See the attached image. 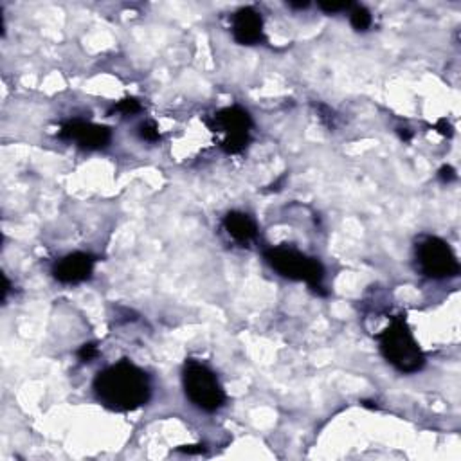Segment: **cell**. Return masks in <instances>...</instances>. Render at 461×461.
<instances>
[{
	"label": "cell",
	"instance_id": "obj_18",
	"mask_svg": "<svg viewBox=\"0 0 461 461\" xmlns=\"http://www.w3.org/2000/svg\"><path fill=\"white\" fill-rule=\"evenodd\" d=\"M436 128H438V130L441 132V134H445V136H451V134H453V128H451V125L447 123V121H445V119H441V121H438V125H436Z\"/></svg>",
	"mask_w": 461,
	"mask_h": 461
},
{
	"label": "cell",
	"instance_id": "obj_14",
	"mask_svg": "<svg viewBox=\"0 0 461 461\" xmlns=\"http://www.w3.org/2000/svg\"><path fill=\"white\" fill-rule=\"evenodd\" d=\"M98 355H99V350L96 343H87L78 350V357H80V360H83V362H92Z\"/></svg>",
	"mask_w": 461,
	"mask_h": 461
},
{
	"label": "cell",
	"instance_id": "obj_5",
	"mask_svg": "<svg viewBox=\"0 0 461 461\" xmlns=\"http://www.w3.org/2000/svg\"><path fill=\"white\" fill-rule=\"evenodd\" d=\"M416 260H418L420 271L432 280L454 278L460 272L456 254L441 238H423L416 247Z\"/></svg>",
	"mask_w": 461,
	"mask_h": 461
},
{
	"label": "cell",
	"instance_id": "obj_12",
	"mask_svg": "<svg viewBox=\"0 0 461 461\" xmlns=\"http://www.w3.org/2000/svg\"><path fill=\"white\" fill-rule=\"evenodd\" d=\"M137 112H141V103L134 98H127V99H123V101H119L118 105L112 106L108 114L111 115L112 114L134 115V114H137Z\"/></svg>",
	"mask_w": 461,
	"mask_h": 461
},
{
	"label": "cell",
	"instance_id": "obj_11",
	"mask_svg": "<svg viewBox=\"0 0 461 461\" xmlns=\"http://www.w3.org/2000/svg\"><path fill=\"white\" fill-rule=\"evenodd\" d=\"M350 22L355 31H368L369 26H371L373 18L371 13H369L366 8H362V6H353L350 15Z\"/></svg>",
	"mask_w": 461,
	"mask_h": 461
},
{
	"label": "cell",
	"instance_id": "obj_1",
	"mask_svg": "<svg viewBox=\"0 0 461 461\" xmlns=\"http://www.w3.org/2000/svg\"><path fill=\"white\" fill-rule=\"evenodd\" d=\"M150 381L146 373L130 360H119L94 378V393L111 411L128 413L143 407L150 400Z\"/></svg>",
	"mask_w": 461,
	"mask_h": 461
},
{
	"label": "cell",
	"instance_id": "obj_19",
	"mask_svg": "<svg viewBox=\"0 0 461 461\" xmlns=\"http://www.w3.org/2000/svg\"><path fill=\"white\" fill-rule=\"evenodd\" d=\"M308 2H288V8L292 9H306L308 8Z\"/></svg>",
	"mask_w": 461,
	"mask_h": 461
},
{
	"label": "cell",
	"instance_id": "obj_10",
	"mask_svg": "<svg viewBox=\"0 0 461 461\" xmlns=\"http://www.w3.org/2000/svg\"><path fill=\"white\" fill-rule=\"evenodd\" d=\"M224 229L227 231V234L233 240L240 241V243H247V241L253 240L258 233V229H256V224L250 218L249 215L240 211H231L225 215L224 218Z\"/></svg>",
	"mask_w": 461,
	"mask_h": 461
},
{
	"label": "cell",
	"instance_id": "obj_3",
	"mask_svg": "<svg viewBox=\"0 0 461 461\" xmlns=\"http://www.w3.org/2000/svg\"><path fill=\"white\" fill-rule=\"evenodd\" d=\"M267 263L283 278L294 281H305L308 287L321 296H326L322 290L325 280V267L319 260L310 258L306 254L292 249V247H271L265 250Z\"/></svg>",
	"mask_w": 461,
	"mask_h": 461
},
{
	"label": "cell",
	"instance_id": "obj_4",
	"mask_svg": "<svg viewBox=\"0 0 461 461\" xmlns=\"http://www.w3.org/2000/svg\"><path fill=\"white\" fill-rule=\"evenodd\" d=\"M182 382H184L186 397L199 409L213 413L225 404V393L222 390L220 382L208 366H204L197 360H187L184 366Z\"/></svg>",
	"mask_w": 461,
	"mask_h": 461
},
{
	"label": "cell",
	"instance_id": "obj_6",
	"mask_svg": "<svg viewBox=\"0 0 461 461\" xmlns=\"http://www.w3.org/2000/svg\"><path fill=\"white\" fill-rule=\"evenodd\" d=\"M215 125L213 130H220L225 134V139L222 141V150L229 155L240 153L246 150L250 139V128H253V119L249 112L240 108V106H227L218 114H215Z\"/></svg>",
	"mask_w": 461,
	"mask_h": 461
},
{
	"label": "cell",
	"instance_id": "obj_17",
	"mask_svg": "<svg viewBox=\"0 0 461 461\" xmlns=\"http://www.w3.org/2000/svg\"><path fill=\"white\" fill-rule=\"evenodd\" d=\"M180 451L187 454H200L204 453V445H190V447H182Z\"/></svg>",
	"mask_w": 461,
	"mask_h": 461
},
{
	"label": "cell",
	"instance_id": "obj_16",
	"mask_svg": "<svg viewBox=\"0 0 461 461\" xmlns=\"http://www.w3.org/2000/svg\"><path fill=\"white\" fill-rule=\"evenodd\" d=\"M440 178L444 182L454 180V178H456V171H454V169L451 168V166H444V168L440 169Z\"/></svg>",
	"mask_w": 461,
	"mask_h": 461
},
{
	"label": "cell",
	"instance_id": "obj_8",
	"mask_svg": "<svg viewBox=\"0 0 461 461\" xmlns=\"http://www.w3.org/2000/svg\"><path fill=\"white\" fill-rule=\"evenodd\" d=\"M94 256L87 253H72L59 260L52 269L56 280L65 285H76L87 281L94 271Z\"/></svg>",
	"mask_w": 461,
	"mask_h": 461
},
{
	"label": "cell",
	"instance_id": "obj_13",
	"mask_svg": "<svg viewBox=\"0 0 461 461\" xmlns=\"http://www.w3.org/2000/svg\"><path fill=\"white\" fill-rule=\"evenodd\" d=\"M139 137L143 141H148V143H155V141L161 139V136H159V128H157V125L153 123V121H146V123L141 125Z\"/></svg>",
	"mask_w": 461,
	"mask_h": 461
},
{
	"label": "cell",
	"instance_id": "obj_2",
	"mask_svg": "<svg viewBox=\"0 0 461 461\" xmlns=\"http://www.w3.org/2000/svg\"><path fill=\"white\" fill-rule=\"evenodd\" d=\"M384 359L400 373H416L423 368L425 357L411 334L406 319L397 318L378 335Z\"/></svg>",
	"mask_w": 461,
	"mask_h": 461
},
{
	"label": "cell",
	"instance_id": "obj_7",
	"mask_svg": "<svg viewBox=\"0 0 461 461\" xmlns=\"http://www.w3.org/2000/svg\"><path fill=\"white\" fill-rule=\"evenodd\" d=\"M59 137L65 141H72L85 150H101L111 144L112 132L111 128L103 127V125L72 119L62 127Z\"/></svg>",
	"mask_w": 461,
	"mask_h": 461
},
{
	"label": "cell",
	"instance_id": "obj_9",
	"mask_svg": "<svg viewBox=\"0 0 461 461\" xmlns=\"http://www.w3.org/2000/svg\"><path fill=\"white\" fill-rule=\"evenodd\" d=\"M234 40L241 45H254L263 40L262 15L254 8L238 9L233 17Z\"/></svg>",
	"mask_w": 461,
	"mask_h": 461
},
{
	"label": "cell",
	"instance_id": "obj_20",
	"mask_svg": "<svg viewBox=\"0 0 461 461\" xmlns=\"http://www.w3.org/2000/svg\"><path fill=\"white\" fill-rule=\"evenodd\" d=\"M8 292H9V281L8 278L4 276V290H2V299L6 301V297H8Z\"/></svg>",
	"mask_w": 461,
	"mask_h": 461
},
{
	"label": "cell",
	"instance_id": "obj_15",
	"mask_svg": "<svg viewBox=\"0 0 461 461\" xmlns=\"http://www.w3.org/2000/svg\"><path fill=\"white\" fill-rule=\"evenodd\" d=\"M319 8L325 11V13H339V11H346V9L353 8L351 2H319Z\"/></svg>",
	"mask_w": 461,
	"mask_h": 461
}]
</instances>
